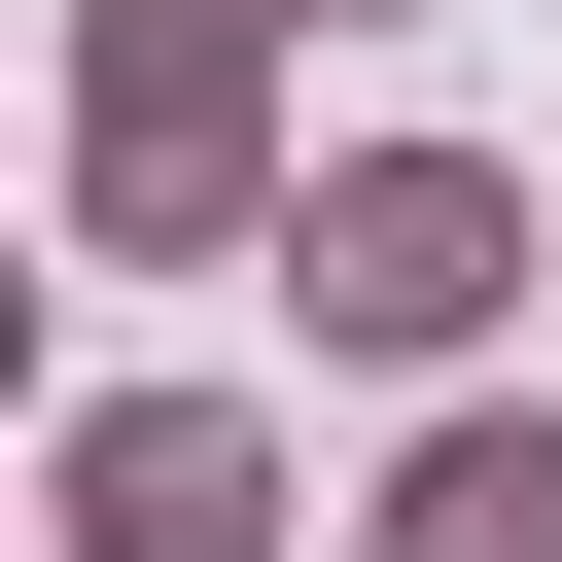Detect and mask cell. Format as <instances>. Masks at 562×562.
Wrapping results in <instances>:
<instances>
[{
  "instance_id": "obj_3",
  "label": "cell",
  "mask_w": 562,
  "mask_h": 562,
  "mask_svg": "<svg viewBox=\"0 0 562 562\" xmlns=\"http://www.w3.org/2000/svg\"><path fill=\"white\" fill-rule=\"evenodd\" d=\"M70 562H281V422L105 386V422H70Z\"/></svg>"
},
{
  "instance_id": "obj_1",
  "label": "cell",
  "mask_w": 562,
  "mask_h": 562,
  "mask_svg": "<svg viewBox=\"0 0 562 562\" xmlns=\"http://www.w3.org/2000/svg\"><path fill=\"white\" fill-rule=\"evenodd\" d=\"M281 316L386 351V386H457V351L527 316V176H492V140H351V176H281Z\"/></svg>"
},
{
  "instance_id": "obj_2",
  "label": "cell",
  "mask_w": 562,
  "mask_h": 562,
  "mask_svg": "<svg viewBox=\"0 0 562 562\" xmlns=\"http://www.w3.org/2000/svg\"><path fill=\"white\" fill-rule=\"evenodd\" d=\"M246 35H281V0H70V105H105V140H70V211H105V246H246V211H281Z\"/></svg>"
},
{
  "instance_id": "obj_4",
  "label": "cell",
  "mask_w": 562,
  "mask_h": 562,
  "mask_svg": "<svg viewBox=\"0 0 562 562\" xmlns=\"http://www.w3.org/2000/svg\"><path fill=\"white\" fill-rule=\"evenodd\" d=\"M351 562H562V422H422Z\"/></svg>"
}]
</instances>
